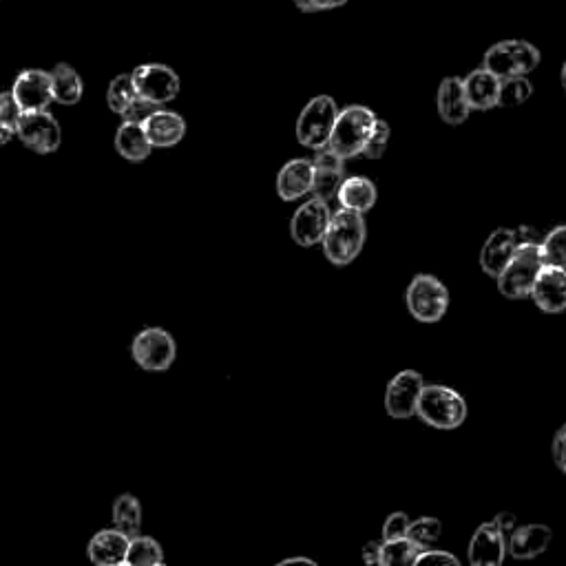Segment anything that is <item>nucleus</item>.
Returning a JSON list of instances; mask_svg holds the SVG:
<instances>
[{"label": "nucleus", "instance_id": "nucleus-1", "mask_svg": "<svg viewBox=\"0 0 566 566\" xmlns=\"http://www.w3.org/2000/svg\"><path fill=\"white\" fill-rule=\"evenodd\" d=\"M365 244L363 213L341 208L332 215L330 228L323 239V250L334 266H348L359 257Z\"/></svg>", "mask_w": 566, "mask_h": 566}, {"label": "nucleus", "instance_id": "nucleus-2", "mask_svg": "<svg viewBox=\"0 0 566 566\" xmlns=\"http://www.w3.org/2000/svg\"><path fill=\"white\" fill-rule=\"evenodd\" d=\"M542 266L544 259L538 241H520L516 255L511 257L509 266L496 279L498 290L509 299L531 297L533 283H536Z\"/></svg>", "mask_w": 566, "mask_h": 566}, {"label": "nucleus", "instance_id": "nucleus-3", "mask_svg": "<svg viewBox=\"0 0 566 566\" xmlns=\"http://www.w3.org/2000/svg\"><path fill=\"white\" fill-rule=\"evenodd\" d=\"M376 115L368 107H361V104H352V107H345L337 124H334L332 138H330V149L337 151L341 157H354L365 151L368 146L372 131L376 127Z\"/></svg>", "mask_w": 566, "mask_h": 566}, {"label": "nucleus", "instance_id": "nucleus-4", "mask_svg": "<svg viewBox=\"0 0 566 566\" xmlns=\"http://www.w3.org/2000/svg\"><path fill=\"white\" fill-rule=\"evenodd\" d=\"M416 414L425 425L434 429H456L465 423L467 403L452 387L425 385Z\"/></svg>", "mask_w": 566, "mask_h": 566}, {"label": "nucleus", "instance_id": "nucleus-5", "mask_svg": "<svg viewBox=\"0 0 566 566\" xmlns=\"http://www.w3.org/2000/svg\"><path fill=\"white\" fill-rule=\"evenodd\" d=\"M339 113L341 111L337 109V102L330 96L312 98L306 107H303L297 120V140L314 151L326 149Z\"/></svg>", "mask_w": 566, "mask_h": 566}, {"label": "nucleus", "instance_id": "nucleus-6", "mask_svg": "<svg viewBox=\"0 0 566 566\" xmlns=\"http://www.w3.org/2000/svg\"><path fill=\"white\" fill-rule=\"evenodd\" d=\"M540 65V51L527 40H502L485 54V67L500 80L529 76Z\"/></svg>", "mask_w": 566, "mask_h": 566}, {"label": "nucleus", "instance_id": "nucleus-7", "mask_svg": "<svg viewBox=\"0 0 566 566\" xmlns=\"http://www.w3.org/2000/svg\"><path fill=\"white\" fill-rule=\"evenodd\" d=\"M407 310L421 323H436L449 308V292L445 283L434 275H416L405 292Z\"/></svg>", "mask_w": 566, "mask_h": 566}, {"label": "nucleus", "instance_id": "nucleus-8", "mask_svg": "<svg viewBox=\"0 0 566 566\" xmlns=\"http://www.w3.org/2000/svg\"><path fill=\"white\" fill-rule=\"evenodd\" d=\"M131 354L142 370L166 372L175 361L177 345L162 328H146L133 339Z\"/></svg>", "mask_w": 566, "mask_h": 566}, {"label": "nucleus", "instance_id": "nucleus-9", "mask_svg": "<svg viewBox=\"0 0 566 566\" xmlns=\"http://www.w3.org/2000/svg\"><path fill=\"white\" fill-rule=\"evenodd\" d=\"M332 222V213L328 208V202L321 197H312L306 204H301L299 211L292 217L290 233L292 239L297 241L299 246H317L323 244L326 233Z\"/></svg>", "mask_w": 566, "mask_h": 566}, {"label": "nucleus", "instance_id": "nucleus-10", "mask_svg": "<svg viewBox=\"0 0 566 566\" xmlns=\"http://www.w3.org/2000/svg\"><path fill=\"white\" fill-rule=\"evenodd\" d=\"M18 138L36 153H54L62 142L60 124L54 115L43 111H25L18 122Z\"/></svg>", "mask_w": 566, "mask_h": 566}, {"label": "nucleus", "instance_id": "nucleus-11", "mask_svg": "<svg viewBox=\"0 0 566 566\" xmlns=\"http://www.w3.org/2000/svg\"><path fill=\"white\" fill-rule=\"evenodd\" d=\"M425 390L423 376L414 370L398 372L387 383L385 392V410L392 418H410L418 412V401Z\"/></svg>", "mask_w": 566, "mask_h": 566}, {"label": "nucleus", "instance_id": "nucleus-12", "mask_svg": "<svg viewBox=\"0 0 566 566\" xmlns=\"http://www.w3.org/2000/svg\"><path fill=\"white\" fill-rule=\"evenodd\" d=\"M135 87L146 100L166 104L180 93V76L166 65H142L133 71Z\"/></svg>", "mask_w": 566, "mask_h": 566}, {"label": "nucleus", "instance_id": "nucleus-13", "mask_svg": "<svg viewBox=\"0 0 566 566\" xmlns=\"http://www.w3.org/2000/svg\"><path fill=\"white\" fill-rule=\"evenodd\" d=\"M12 93L23 111H43L51 102H56L51 73L43 69H27L20 73L14 82Z\"/></svg>", "mask_w": 566, "mask_h": 566}, {"label": "nucleus", "instance_id": "nucleus-14", "mask_svg": "<svg viewBox=\"0 0 566 566\" xmlns=\"http://www.w3.org/2000/svg\"><path fill=\"white\" fill-rule=\"evenodd\" d=\"M509 551L507 533L491 520L480 524L469 542V562L474 566H500Z\"/></svg>", "mask_w": 566, "mask_h": 566}, {"label": "nucleus", "instance_id": "nucleus-15", "mask_svg": "<svg viewBox=\"0 0 566 566\" xmlns=\"http://www.w3.org/2000/svg\"><path fill=\"white\" fill-rule=\"evenodd\" d=\"M531 299L536 306L549 314L566 310V268L544 264L540 275L533 283Z\"/></svg>", "mask_w": 566, "mask_h": 566}, {"label": "nucleus", "instance_id": "nucleus-16", "mask_svg": "<svg viewBox=\"0 0 566 566\" xmlns=\"http://www.w3.org/2000/svg\"><path fill=\"white\" fill-rule=\"evenodd\" d=\"M518 244L520 237L516 230L511 228L494 230L480 250V268L485 270V275L498 279L500 272L509 266L511 257L516 255Z\"/></svg>", "mask_w": 566, "mask_h": 566}, {"label": "nucleus", "instance_id": "nucleus-17", "mask_svg": "<svg viewBox=\"0 0 566 566\" xmlns=\"http://www.w3.org/2000/svg\"><path fill=\"white\" fill-rule=\"evenodd\" d=\"M131 549V536L115 529H104L98 531L96 536L89 542V560L98 566H115V564H127V555Z\"/></svg>", "mask_w": 566, "mask_h": 566}, {"label": "nucleus", "instance_id": "nucleus-18", "mask_svg": "<svg viewBox=\"0 0 566 566\" xmlns=\"http://www.w3.org/2000/svg\"><path fill=\"white\" fill-rule=\"evenodd\" d=\"M436 102H438L440 118H443L447 124H452V127L463 124L471 113V104L465 91V80L460 78H445L440 82Z\"/></svg>", "mask_w": 566, "mask_h": 566}, {"label": "nucleus", "instance_id": "nucleus-19", "mask_svg": "<svg viewBox=\"0 0 566 566\" xmlns=\"http://www.w3.org/2000/svg\"><path fill=\"white\" fill-rule=\"evenodd\" d=\"M314 186V164L310 160H290L283 164V169L277 175V193L286 202L312 193Z\"/></svg>", "mask_w": 566, "mask_h": 566}, {"label": "nucleus", "instance_id": "nucleus-20", "mask_svg": "<svg viewBox=\"0 0 566 566\" xmlns=\"http://www.w3.org/2000/svg\"><path fill=\"white\" fill-rule=\"evenodd\" d=\"M553 531L547 524H524L516 527L509 536V553L516 560H531L538 558L540 553L549 549Z\"/></svg>", "mask_w": 566, "mask_h": 566}, {"label": "nucleus", "instance_id": "nucleus-21", "mask_svg": "<svg viewBox=\"0 0 566 566\" xmlns=\"http://www.w3.org/2000/svg\"><path fill=\"white\" fill-rule=\"evenodd\" d=\"M500 85H502V80L496 76V73H491L487 67L471 71L465 78V91H467L471 109L487 111V109L498 107Z\"/></svg>", "mask_w": 566, "mask_h": 566}, {"label": "nucleus", "instance_id": "nucleus-22", "mask_svg": "<svg viewBox=\"0 0 566 566\" xmlns=\"http://www.w3.org/2000/svg\"><path fill=\"white\" fill-rule=\"evenodd\" d=\"M146 135L153 146H160V149H169L177 142H182L186 133V122L180 113L175 111H155L149 120L144 122Z\"/></svg>", "mask_w": 566, "mask_h": 566}, {"label": "nucleus", "instance_id": "nucleus-23", "mask_svg": "<svg viewBox=\"0 0 566 566\" xmlns=\"http://www.w3.org/2000/svg\"><path fill=\"white\" fill-rule=\"evenodd\" d=\"M115 149H118L124 160L140 164L151 155L155 146L151 144L149 135H146L144 124L122 122L118 133H115Z\"/></svg>", "mask_w": 566, "mask_h": 566}, {"label": "nucleus", "instance_id": "nucleus-24", "mask_svg": "<svg viewBox=\"0 0 566 566\" xmlns=\"http://www.w3.org/2000/svg\"><path fill=\"white\" fill-rule=\"evenodd\" d=\"M341 208H350L356 213H368L376 204V186L368 177H345L339 191Z\"/></svg>", "mask_w": 566, "mask_h": 566}, {"label": "nucleus", "instance_id": "nucleus-25", "mask_svg": "<svg viewBox=\"0 0 566 566\" xmlns=\"http://www.w3.org/2000/svg\"><path fill=\"white\" fill-rule=\"evenodd\" d=\"M51 82H54V100L60 104H78L82 98V80L78 71L69 65H58L51 71Z\"/></svg>", "mask_w": 566, "mask_h": 566}, {"label": "nucleus", "instance_id": "nucleus-26", "mask_svg": "<svg viewBox=\"0 0 566 566\" xmlns=\"http://www.w3.org/2000/svg\"><path fill=\"white\" fill-rule=\"evenodd\" d=\"M113 522H115V527L127 533V536L131 538L140 536L142 505L138 502V498L131 494L118 496V500H115V505H113Z\"/></svg>", "mask_w": 566, "mask_h": 566}, {"label": "nucleus", "instance_id": "nucleus-27", "mask_svg": "<svg viewBox=\"0 0 566 566\" xmlns=\"http://www.w3.org/2000/svg\"><path fill=\"white\" fill-rule=\"evenodd\" d=\"M423 547H418L410 538H396V540H383V553L381 564L383 566H407L416 564L418 553Z\"/></svg>", "mask_w": 566, "mask_h": 566}, {"label": "nucleus", "instance_id": "nucleus-28", "mask_svg": "<svg viewBox=\"0 0 566 566\" xmlns=\"http://www.w3.org/2000/svg\"><path fill=\"white\" fill-rule=\"evenodd\" d=\"M138 96L140 93H138V87H135L133 73H122V76L111 80L109 91H107V102H109L111 111L122 115Z\"/></svg>", "mask_w": 566, "mask_h": 566}, {"label": "nucleus", "instance_id": "nucleus-29", "mask_svg": "<svg viewBox=\"0 0 566 566\" xmlns=\"http://www.w3.org/2000/svg\"><path fill=\"white\" fill-rule=\"evenodd\" d=\"M164 562V551L160 542L146 536H135L131 538V549L127 555L129 566H153Z\"/></svg>", "mask_w": 566, "mask_h": 566}, {"label": "nucleus", "instance_id": "nucleus-30", "mask_svg": "<svg viewBox=\"0 0 566 566\" xmlns=\"http://www.w3.org/2000/svg\"><path fill=\"white\" fill-rule=\"evenodd\" d=\"M345 182L343 169H330V166H314V197H321L330 202V199L339 197L341 186Z\"/></svg>", "mask_w": 566, "mask_h": 566}, {"label": "nucleus", "instance_id": "nucleus-31", "mask_svg": "<svg viewBox=\"0 0 566 566\" xmlns=\"http://www.w3.org/2000/svg\"><path fill=\"white\" fill-rule=\"evenodd\" d=\"M23 107L14 98L12 91H7L0 96V142L7 144L12 140V135L18 133V122L23 118Z\"/></svg>", "mask_w": 566, "mask_h": 566}, {"label": "nucleus", "instance_id": "nucleus-32", "mask_svg": "<svg viewBox=\"0 0 566 566\" xmlns=\"http://www.w3.org/2000/svg\"><path fill=\"white\" fill-rule=\"evenodd\" d=\"M531 93H533V85L527 80V76L505 78L500 85L498 107H520V104L531 98Z\"/></svg>", "mask_w": 566, "mask_h": 566}, {"label": "nucleus", "instance_id": "nucleus-33", "mask_svg": "<svg viewBox=\"0 0 566 566\" xmlns=\"http://www.w3.org/2000/svg\"><path fill=\"white\" fill-rule=\"evenodd\" d=\"M544 264L566 268V226L553 228L540 244Z\"/></svg>", "mask_w": 566, "mask_h": 566}, {"label": "nucleus", "instance_id": "nucleus-34", "mask_svg": "<svg viewBox=\"0 0 566 566\" xmlns=\"http://www.w3.org/2000/svg\"><path fill=\"white\" fill-rule=\"evenodd\" d=\"M440 531H443V524L436 518H418L410 524V531H407V538L416 542L418 547L427 549L429 544H434L440 538Z\"/></svg>", "mask_w": 566, "mask_h": 566}, {"label": "nucleus", "instance_id": "nucleus-35", "mask_svg": "<svg viewBox=\"0 0 566 566\" xmlns=\"http://www.w3.org/2000/svg\"><path fill=\"white\" fill-rule=\"evenodd\" d=\"M390 138H392L390 124L383 122V120H376V127H374V131H372V138H370L368 146H365L363 155L370 157V160H379V157L385 153L387 144H390Z\"/></svg>", "mask_w": 566, "mask_h": 566}, {"label": "nucleus", "instance_id": "nucleus-36", "mask_svg": "<svg viewBox=\"0 0 566 566\" xmlns=\"http://www.w3.org/2000/svg\"><path fill=\"white\" fill-rule=\"evenodd\" d=\"M160 107H162V104H157V102H153V100H146V98L138 96V98H135V100L131 102V107L122 113V120H124V122H138V124H144L146 120L151 118V115H153L155 111H160Z\"/></svg>", "mask_w": 566, "mask_h": 566}, {"label": "nucleus", "instance_id": "nucleus-37", "mask_svg": "<svg viewBox=\"0 0 566 566\" xmlns=\"http://www.w3.org/2000/svg\"><path fill=\"white\" fill-rule=\"evenodd\" d=\"M412 520L407 518V513L396 511L383 524V540H396V538H407Z\"/></svg>", "mask_w": 566, "mask_h": 566}, {"label": "nucleus", "instance_id": "nucleus-38", "mask_svg": "<svg viewBox=\"0 0 566 566\" xmlns=\"http://www.w3.org/2000/svg\"><path fill=\"white\" fill-rule=\"evenodd\" d=\"M553 460L566 476V423L558 429V434L553 438Z\"/></svg>", "mask_w": 566, "mask_h": 566}, {"label": "nucleus", "instance_id": "nucleus-39", "mask_svg": "<svg viewBox=\"0 0 566 566\" xmlns=\"http://www.w3.org/2000/svg\"><path fill=\"white\" fill-rule=\"evenodd\" d=\"M432 562H438V564H458V558L452 553H447V551H438V549H423L421 553H418V558H416V564H432Z\"/></svg>", "mask_w": 566, "mask_h": 566}, {"label": "nucleus", "instance_id": "nucleus-40", "mask_svg": "<svg viewBox=\"0 0 566 566\" xmlns=\"http://www.w3.org/2000/svg\"><path fill=\"white\" fill-rule=\"evenodd\" d=\"M381 553H383V542H368L363 547V560L365 564H381Z\"/></svg>", "mask_w": 566, "mask_h": 566}, {"label": "nucleus", "instance_id": "nucleus-41", "mask_svg": "<svg viewBox=\"0 0 566 566\" xmlns=\"http://www.w3.org/2000/svg\"><path fill=\"white\" fill-rule=\"evenodd\" d=\"M494 522L498 524V527L507 533V536H511L513 533V529H516V516H513V513H509V511H502V513H498V516L494 518Z\"/></svg>", "mask_w": 566, "mask_h": 566}, {"label": "nucleus", "instance_id": "nucleus-42", "mask_svg": "<svg viewBox=\"0 0 566 566\" xmlns=\"http://www.w3.org/2000/svg\"><path fill=\"white\" fill-rule=\"evenodd\" d=\"M345 3L348 0H314V7H317V12H328V9H339Z\"/></svg>", "mask_w": 566, "mask_h": 566}, {"label": "nucleus", "instance_id": "nucleus-43", "mask_svg": "<svg viewBox=\"0 0 566 566\" xmlns=\"http://www.w3.org/2000/svg\"><path fill=\"white\" fill-rule=\"evenodd\" d=\"M295 5L297 9H301V12H317V7H314V0H295Z\"/></svg>", "mask_w": 566, "mask_h": 566}, {"label": "nucleus", "instance_id": "nucleus-44", "mask_svg": "<svg viewBox=\"0 0 566 566\" xmlns=\"http://www.w3.org/2000/svg\"><path fill=\"white\" fill-rule=\"evenodd\" d=\"M286 564H310V566H314V560H308V558H288V560L279 562V566H286Z\"/></svg>", "mask_w": 566, "mask_h": 566}, {"label": "nucleus", "instance_id": "nucleus-45", "mask_svg": "<svg viewBox=\"0 0 566 566\" xmlns=\"http://www.w3.org/2000/svg\"><path fill=\"white\" fill-rule=\"evenodd\" d=\"M560 80H562V89H564V93H566V62H564V67H562V76H560Z\"/></svg>", "mask_w": 566, "mask_h": 566}]
</instances>
